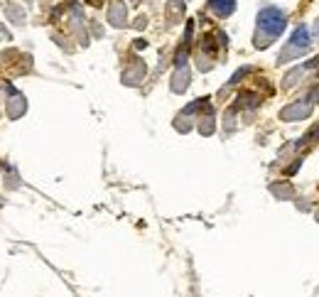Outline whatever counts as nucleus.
I'll return each mask as SVG.
<instances>
[{"label": "nucleus", "instance_id": "obj_3", "mask_svg": "<svg viewBox=\"0 0 319 297\" xmlns=\"http://www.w3.org/2000/svg\"><path fill=\"white\" fill-rule=\"evenodd\" d=\"M292 44H295L297 49H307V44H310V32H307L305 25H300V27L295 30V34H292Z\"/></svg>", "mask_w": 319, "mask_h": 297}, {"label": "nucleus", "instance_id": "obj_2", "mask_svg": "<svg viewBox=\"0 0 319 297\" xmlns=\"http://www.w3.org/2000/svg\"><path fill=\"white\" fill-rule=\"evenodd\" d=\"M209 5H211V10H214L216 15L226 17V15H231V12H233L236 0H209Z\"/></svg>", "mask_w": 319, "mask_h": 297}, {"label": "nucleus", "instance_id": "obj_1", "mask_svg": "<svg viewBox=\"0 0 319 297\" xmlns=\"http://www.w3.org/2000/svg\"><path fill=\"white\" fill-rule=\"evenodd\" d=\"M258 30L265 32L268 37H278L285 30V15L278 7H263L258 15Z\"/></svg>", "mask_w": 319, "mask_h": 297}]
</instances>
